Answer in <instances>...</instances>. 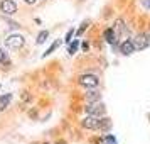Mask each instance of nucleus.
Returning <instances> with one entry per match:
<instances>
[{"mask_svg": "<svg viewBox=\"0 0 150 144\" xmlns=\"http://www.w3.org/2000/svg\"><path fill=\"white\" fill-rule=\"evenodd\" d=\"M113 31H115L116 36H118V34L123 36V34H127V32H128V31H127V26H125V22H123V21H116Z\"/></svg>", "mask_w": 150, "mask_h": 144, "instance_id": "obj_8", "label": "nucleus"}, {"mask_svg": "<svg viewBox=\"0 0 150 144\" xmlns=\"http://www.w3.org/2000/svg\"><path fill=\"white\" fill-rule=\"evenodd\" d=\"M86 27H88V22H84V24H83L81 27L78 29V34L81 36V34H83V32H84V29H86Z\"/></svg>", "mask_w": 150, "mask_h": 144, "instance_id": "obj_19", "label": "nucleus"}, {"mask_svg": "<svg viewBox=\"0 0 150 144\" xmlns=\"http://www.w3.org/2000/svg\"><path fill=\"white\" fill-rule=\"evenodd\" d=\"M47 37H49V32H47V31H42V32H39V36H37V41H35V42H37V44H42V42L46 41Z\"/></svg>", "mask_w": 150, "mask_h": 144, "instance_id": "obj_13", "label": "nucleus"}, {"mask_svg": "<svg viewBox=\"0 0 150 144\" xmlns=\"http://www.w3.org/2000/svg\"><path fill=\"white\" fill-rule=\"evenodd\" d=\"M0 10H2L4 14H7V15H12V14L17 12V4H15L14 0H2Z\"/></svg>", "mask_w": 150, "mask_h": 144, "instance_id": "obj_6", "label": "nucleus"}, {"mask_svg": "<svg viewBox=\"0 0 150 144\" xmlns=\"http://www.w3.org/2000/svg\"><path fill=\"white\" fill-rule=\"evenodd\" d=\"M143 4H145V7H147V9H150V0H145Z\"/></svg>", "mask_w": 150, "mask_h": 144, "instance_id": "obj_21", "label": "nucleus"}, {"mask_svg": "<svg viewBox=\"0 0 150 144\" xmlns=\"http://www.w3.org/2000/svg\"><path fill=\"white\" fill-rule=\"evenodd\" d=\"M133 46H135V49H145L150 46V39L149 36H147V32H140V34L135 36V39H133Z\"/></svg>", "mask_w": 150, "mask_h": 144, "instance_id": "obj_5", "label": "nucleus"}, {"mask_svg": "<svg viewBox=\"0 0 150 144\" xmlns=\"http://www.w3.org/2000/svg\"><path fill=\"white\" fill-rule=\"evenodd\" d=\"M103 36H105V41L110 42V44H115V42H116V34H115V31H113V29H106Z\"/></svg>", "mask_w": 150, "mask_h": 144, "instance_id": "obj_9", "label": "nucleus"}, {"mask_svg": "<svg viewBox=\"0 0 150 144\" xmlns=\"http://www.w3.org/2000/svg\"><path fill=\"white\" fill-rule=\"evenodd\" d=\"M84 110H86V114H88V115H96V117H103V115H105V112H106L105 103H101V102H91V103H88V105L84 107Z\"/></svg>", "mask_w": 150, "mask_h": 144, "instance_id": "obj_1", "label": "nucleus"}, {"mask_svg": "<svg viewBox=\"0 0 150 144\" xmlns=\"http://www.w3.org/2000/svg\"><path fill=\"white\" fill-rule=\"evenodd\" d=\"M5 44H7V48L10 49H21L24 44H25V39H24V36L21 34H10L5 39Z\"/></svg>", "mask_w": 150, "mask_h": 144, "instance_id": "obj_2", "label": "nucleus"}, {"mask_svg": "<svg viewBox=\"0 0 150 144\" xmlns=\"http://www.w3.org/2000/svg\"><path fill=\"white\" fill-rule=\"evenodd\" d=\"M24 2H25V4H29V5H32V4H35V2H37V0H24Z\"/></svg>", "mask_w": 150, "mask_h": 144, "instance_id": "obj_20", "label": "nucleus"}, {"mask_svg": "<svg viewBox=\"0 0 150 144\" xmlns=\"http://www.w3.org/2000/svg\"><path fill=\"white\" fill-rule=\"evenodd\" d=\"M86 100H88L89 103L91 102H100V100H101V93H100V92H89L88 95H86Z\"/></svg>", "mask_w": 150, "mask_h": 144, "instance_id": "obj_11", "label": "nucleus"}, {"mask_svg": "<svg viewBox=\"0 0 150 144\" xmlns=\"http://www.w3.org/2000/svg\"><path fill=\"white\" fill-rule=\"evenodd\" d=\"M78 46H79V42H78V41L73 42V44L69 46V54H74V53H76V49H78Z\"/></svg>", "mask_w": 150, "mask_h": 144, "instance_id": "obj_17", "label": "nucleus"}, {"mask_svg": "<svg viewBox=\"0 0 150 144\" xmlns=\"http://www.w3.org/2000/svg\"><path fill=\"white\" fill-rule=\"evenodd\" d=\"M111 127V120L106 119V117H101V122H100V129L98 130H108Z\"/></svg>", "mask_w": 150, "mask_h": 144, "instance_id": "obj_12", "label": "nucleus"}, {"mask_svg": "<svg viewBox=\"0 0 150 144\" xmlns=\"http://www.w3.org/2000/svg\"><path fill=\"white\" fill-rule=\"evenodd\" d=\"M0 63H4L5 66H10V59L7 58V54H5L4 49H0Z\"/></svg>", "mask_w": 150, "mask_h": 144, "instance_id": "obj_14", "label": "nucleus"}, {"mask_svg": "<svg viewBox=\"0 0 150 144\" xmlns=\"http://www.w3.org/2000/svg\"><path fill=\"white\" fill-rule=\"evenodd\" d=\"M78 82H79V85L84 87V88H96L98 83H100V80H98L96 75H81Z\"/></svg>", "mask_w": 150, "mask_h": 144, "instance_id": "obj_3", "label": "nucleus"}, {"mask_svg": "<svg viewBox=\"0 0 150 144\" xmlns=\"http://www.w3.org/2000/svg\"><path fill=\"white\" fill-rule=\"evenodd\" d=\"M100 122H101V117L88 115L86 119H83L81 125L84 127V129H89V130H98V129H100Z\"/></svg>", "mask_w": 150, "mask_h": 144, "instance_id": "obj_4", "label": "nucleus"}, {"mask_svg": "<svg viewBox=\"0 0 150 144\" xmlns=\"http://www.w3.org/2000/svg\"><path fill=\"white\" fill-rule=\"evenodd\" d=\"M147 36H149V39H150V31H149V32H147Z\"/></svg>", "mask_w": 150, "mask_h": 144, "instance_id": "obj_22", "label": "nucleus"}, {"mask_svg": "<svg viewBox=\"0 0 150 144\" xmlns=\"http://www.w3.org/2000/svg\"><path fill=\"white\" fill-rule=\"evenodd\" d=\"M133 51H135V46H133L132 39H125V41L120 44V53H122L123 56H130Z\"/></svg>", "mask_w": 150, "mask_h": 144, "instance_id": "obj_7", "label": "nucleus"}, {"mask_svg": "<svg viewBox=\"0 0 150 144\" xmlns=\"http://www.w3.org/2000/svg\"><path fill=\"white\" fill-rule=\"evenodd\" d=\"M101 143H103V144H116V139H115L113 136H105Z\"/></svg>", "mask_w": 150, "mask_h": 144, "instance_id": "obj_16", "label": "nucleus"}, {"mask_svg": "<svg viewBox=\"0 0 150 144\" xmlns=\"http://www.w3.org/2000/svg\"><path fill=\"white\" fill-rule=\"evenodd\" d=\"M59 44H61L59 41H54V44H51V48H49L47 51H46V53H44V56H49L51 53H52V51H56V49L59 48Z\"/></svg>", "mask_w": 150, "mask_h": 144, "instance_id": "obj_15", "label": "nucleus"}, {"mask_svg": "<svg viewBox=\"0 0 150 144\" xmlns=\"http://www.w3.org/2000/svg\"><path fill=\"white\" fill-rule=\"evenodd\" d=\"M12 100V93H5L0 97V110H5L8 107V103Z\"/></svg>", "mask_w": 150, "mask_h": 144, "instance_id": "obj_10", "label": "nucleus"}, {"mask_svg": "<svg viewBox=\"0 0 150 144\" xmlns=\"http://www.w3.org/2000/svg\"><path fill=\"white\" fill-rule=\"evenodd\" d=\"M73 34H74V31L71 29V31H69L68 34H66V37H64V41H66V42H69V41H71V37H73Z\"/></svg>", "mask_w": 150, "mask_h": 144, "instance_id": "obj_18", "label": "nucleus"}]
</instances>
